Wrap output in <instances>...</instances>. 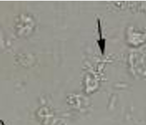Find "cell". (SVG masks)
<instances>
[{
	"label": "cell",
	"mask_w": 146,
	"mask_h": 125,
	"mask_svg": "<svg viewBox=\"0 0 146 125\" xmlns=\"http://www.w3.org/2000/svg\"><path fill=\"white\" fill-rule=\"evenodd\" d=\"M1 124H2V125H5V124H4V122H2V121H1Z\"/></svg>",
	"instance_id": "obj_1"
}]
</instances>
